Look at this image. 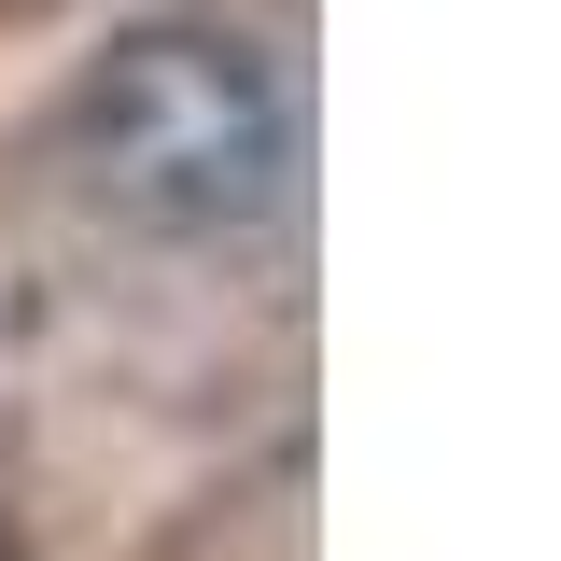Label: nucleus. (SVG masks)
I'll return each instance as SVG.
<instances>
[{"instance_id":"nucleus-1","label":"nucleus","mask_w":561,"mask_h":561,"mask_svg":"<svg viewBox=\"0 0 561 561\" xmlns=\"http://www.w3.org/2000/svg\"><path fill=\"white\" fill-rule=\"evenodd\" d=\"M70 169L84 197L127 210V225H169V239H225L280 197L295 169V99L280 70L239 43V28H197V14H154L113 57L84 70L70 99Z\"/></svg>"},{"instance_id":"nucleus-2","label":"nucleus","mask_w":561,"mask_h":561,"mask_svg":"<svg viewBox=\"0 0 561 561\" xmlns=\"http://www.w3.org/2000/svg\"><path fill=\"white\" fill-rule=\"evenodd\" d=\"M0 561H14V548H0Z\"/></svg>"}]
</instances>
